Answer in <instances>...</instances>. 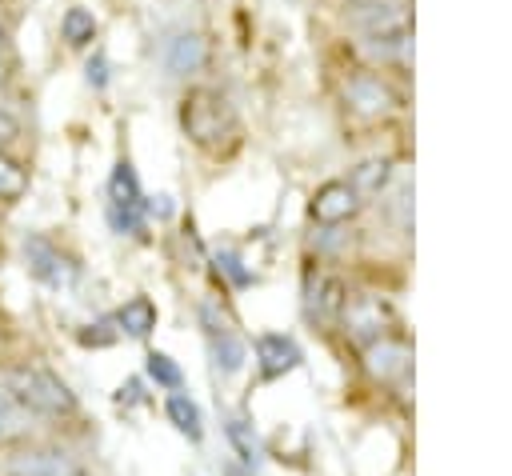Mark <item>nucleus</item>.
I'll return each instance as SVG.
<instances>
[{
	"label": "nucleus",
	"mask_w": 512,
	"mask_h": 476,
	"mask_svg": "<svg viewBox=\"0 0 512 476\" xmlns=\"http://www.w3.org/2000/svg\"><path fill=\"white\" fill-rule=\"evenodd\" d=\"M0 384H4L36 420H72V416L80 412L76 392H72L52 368H44V364H32V360L12 364V368L0 376Z\"/></svg>",
	"instance_id": "1"
},
{
	"label": "nucleus",
	"mask_w": 512,
	"mask_h": 476,
	"mask_svg": "<svg viewBox=\"0 0 512 476\" xmlns=\"http://www.w3.org/2000/svg\"><path fill=\"white\" fill-rule=\"evenodd\" d=\"M180 128L188 132L192 144L200 148H220L236 132V112L224 92L216 88H192L180 100Z\"/></svg>",
	"instance_id": "2"
},
{
	"label": "nucleus",
	"mask_w": 512,
	"mask_h": 476,
	"mask_svg": "<svg viewBox=\"0 0 512 476\" xmlns=\"http://www.w3.org/2000/svg\"><path fill=\"white\" fill-rule=\"evenodd\" d=\"M20 252H24V268H28V276L40 280V284L52 288V292L72 288L76 276H80V264H76L60 244H52L48 236H24Z\"/></svg>",
	"instance_id": "3"
},
{
	"label": "nucleus",
	"mask_w": 512,
	"mask_h": 476,
	"mask_svg": "<svg viewBox=\"0 0 512 476\" xmlns=\"http://www.w3.org/2000/svg\"><path fill=\"white\" fill-rule=\"evenodd\" d=\"M144 212H148V204H144L136 168L128 160H120L112 168V180H108V224L116 232L136 236V232H144Z\"/></svg>",
	"instance_id": "4"
},
{
	"label": "nucleus",
	"mask_w": 512,
	"mask_h": 476,
	"mask_svg": "<svg viewBox=\"0 0 512 476\" xmlns=\"http://www.w3.org/2000/svg\"><path fill=\"white\" fill-rule=\"evenodd\" d=\"M4 476H88V472L60 444H28L4 460Z\"/></svg>",
	"instance_id": "5"
},
{
	"label": "nucleus",
	"mask_w": 512,
	"mask_h": 476,
	"mask_svg": "<svg viewBox=\"0 0 512 476\" xmlns=\"http://www.w3.org/2000/svg\"><path fill=\"white\" fill-rule=\"evenodd\" d=\"M200 324H204V332H208V348H212V364H216V372H224V376L240 372L248 352H244L240 336L220 320V312H216L212 304H200Z\"/></svg>",
	"instance_id": "6"
},
{
	"label": "nucleus",
	"mask_w": 512,
	"mask_h": 476,
	"mask_svg": "<svg viewBox=\"0 0 512 476\" xmlns=\"http://www.w3.org/2000/svg\"><path fill=\"white\" fill-rule=\"evenodd\" d=\"M356 208H360V196L348 180H328L312 196V220L316 224H344L348 216H356Z\"/></svg>",
	"instance_id": "7"
},
{
	"label": "nucleus",
	"mask_w": 512,
	"mask_h": 476,
	"mask_svg": "<svg viewBox=\"0 0 512 476\" xmlns=\"http://www.w3.org/2000/svg\"><path fill=\"white\" fill-rule=\"evenodd\" d=\"M344 100H348L360 116H384V112L396 104L392 88H388L376 72H356V76H348V84H344Z\"/></svg>",
	"instance_id": "8"
},
{
	"label": "nucleus",
	"mask_w": 512,
	"mask_h": 476,
	"mask_svg": "<svg viewBox=\"0 0 512 476\" xmlns=\"http://www.w3.org/2000/svg\"><path fill=\"white\" fill-rule=\"evenodd\" d=\"M256 364H260V376L276 380V376H284L300 364V348H296L292 336L264 332V336H256Z\"/></svg>",
	"instance_id": "9"
},
{
	"label": "nucleus",
	"mask_w": 512,
	"mask_h": 476,
	"mask_svg": "<svg viewBox=\"0 0 512 476\" xmlns=\"http://www.w3.org/2000/svg\"><path fill=\"white\" fill-rule=\"evenodd\" d=\"M112 324H116V336L124 332V336H132V340H144V336L156 328V304H152L148 296H132V300H124V304L116 308Z\"/></svg>",
	"instance_id": "10"
},
{
	"label": "nucleus",
	"mask_w": 512,
	"mask_h": 476,
	"mask_svg": "<svg viewBox=\"0 0 512 476\" xmlns=\"http://www.w3.org/2000/svg\"><path fill=\"white\" fill-rule=\"evenodd\" d=\"M364 360H368V372L372 376H380V380H396L404 368H408V344L404 340H372L368 344V352H364Z\"/></svg>",
	"instance_id": "11"
},
{
	"label": "nucleus",
	"mask_w": 512,
	"mask_h": 476,
	"mask_svg": "<svg viewBox=\"0 0 512 476\" xmlns=\"http://www.w3.org/2000/svg\"><path fill=\"white\" fill-rule=\"evenodd\" d=\"M164 412H168V420H172V428H176L180 436H188V440H200V436H204V416H200V404H196L188 392H168Z\"/></svg>",
	"instance_id": "12"
},
{
	"label": "nucleus",
	"mask_w": 512,
	"mask_h": 476,
	"mask_svg": "<svg viewBox=\"0 0 512 476\" xmlns=\"http://www.w3.org/2000/svg\"><path fill=\"white\" fill-rule=\"evenodd\" d=\"M36 416L0 384V444H12V440H24L32 432Z\"/></svg>",
	"instance_id": "13"
},
{
	"label": "nucleus",
	"mask_w": 512,
	"mask_h": 476,
	"mask_svg": "<svg viewBox=\"0 0 512 476\" xmlns=\"http://www.w3.org/2000/svg\"><path fill=\"white\" fill-rule=\"evenodd\" d=\"M164 64H168V72H176V76L196 72V68L204 64V40H200V36H192V32H180L176 40H168Z\"/></svg>",
	"instance_id": "14"
},
{
	"label": "nucleus",
	"mask_w": 512,
	"mask_h": 476,
	"mask_svg": "<svg viewBox=\"0 0 512 476\" xmlns=\"http://www.w3.org/2000/svg\"><path fill=\"white\" fill-rule=\"evenodd\" d=\"M380 320H384V308H380V300H356V304H344V324L352 328V336H380L384 328H380Z\"/></svg>",
	"instance_id": "15"
},
{
	"label": "nucleus",
	"mask_w": 512,
	"mask_h": 476,
	"mask_svg": "<svg viewBox=\"0 0 512 476\" xmlns=\"http://www.w3.org/2000/svg\"><path fill=\"white\" fill-rule=\"evenodd\" d=\"M224 436L232 440V448H236V456L244 460V468H256V464H260V444H256V432H252V424H248V420L228 416Z\"/></svg>",
	"instance_id": "16"
},
{
	"label": "nucleus",
	"mask_w": 512,
	"mask_h": 476,
	"mask_svg": "<svg viewBox=\"0 0 512 476\" xmlns=\"http://www.w3.org/2000/svg\"><path fill=\"white\" fill-rule=\"evenodd\" d=\"M60 36H64V44H72V48L92 44V36H96V16H92L88 8H68L64 20H60Z\"/></svg>",
	"instance_id": "17"
},
{
	"label": "nucleus",
	"mask_w": 512,
	"mask_h": 476,
	"mask_svg": "<svg viewBox=\"0 0 512 476\" xmlns=\"http://www.w3.org/2000/svg\"><path fill=\"white\" fill-rule=\"evenodd\" d=\"M144 368H148V380H152L156 388L180 392V384H184V372L176 368V360H172L168 352H148V356H144Z\"/></svg>",
	"instance_id": "18"
},
{
	"label": "nucleus",
	"mask_w": 512,
	"mask_h": 476,
	"mask_svg": "<svg viewBox=\"0 0 512 476\" xmlns=\"http://www.w3.org/2000/svg\"><path fill=\"white\" fill-rule=\"evenodd\" d=\"M24 192H28V168L0 152V200L12 204V200H20Z\"/></svg>",
	"instance_id": "19"
},
{
	"label": "nucleus",
	"mask_w": 512,
	"mask_h": 476,
	"mask_svg": "<svg viewBox=\"0 0 512 476\" xmlns=\"http://www.w3.org/2000/svg\"><path fill=\"white\" fill-rule=\"evenodd\" d=\"M308 304H312V312H316L320 320L336 316V312L344 308V288H340V280H332V276L316 280V296H308Z\"/></svg>",
	"instance_id": "20"
},
{
	"label": "nucleus",
	"mask_w": 512,
	"mask_h": 476,
	"mask_svg": "<svg viewBox=\"0 0 512 476\" xmlns=\"http://www.w3.org/2000/svg\"><path fill=\"white\" fill-rule=\"evenodd\" d=\"M352 188H356V196L360 192H380L384 184H388V160H364V164H356V172H352V180H348Z\"/></svg>",
	"instance_id": "21"
},
{
	"label": "nucleus",
	"mask_w": 512,
	"mask_h": 476,
	"mask_svg": "<svg viewBox=\"0 0 512 476\" xmlns=\"http://www.w3.org/2000/svg\"><path fill=\"white\" fill-rule=\"evenodd\" d=\"M216 264H220V272H224V276H228V280H232L236 288L252 284V272H248V268L240 264V256H232V252H220V256H216Z\"/></svg>",
	"instance_id": "22"
},
{
	"label": "nucleus",
	"mask_w": 512,
	"mask_h": 476,
	"mask_svg": "<svg viewBox=\"0 0 512 476\" xmlns=\"http://www.w3.org/2000/svg\"><path fill=\"white\" fill-rule=\"evenodd\" d=\"M104 328H112V316H108V320H96V324H88V332H80V344H92V348H104V344H112V340H116V332H104Z\"/></svg>",
	"instance_id": "23"
},
{
	"label": "nucleus",
	"mask_w": 512,
	"mask_h": 476,
	"mask_svg": "<svg viewBox=\"0 0 512 476\" xmlns=\"http://www.w3.org/2000/svg\"><path fill=\"white\" fill-rule=\"evenodd\" d=\"M88 84H92V88H104V84H108V60H104L100 52L88 60Z\"/></svg>",
	"instance_id": "24"
},
{
	"label": "nucleus",
	"mask_w": 512,
	"mask_h": 476,
	"mask_svg": "<svg viewBox=\"0 0 512 476\" xmlns=\"http://www.w3.org/2000/svg\"><path fill=\"white\" fill-rule=\"evenodd\" d=\"M16 136H20V120H16L12 112H4V108H0V148H4V144H12Z\"/></svg>",
	"instance_id": "25"
},
{
	"label": "nucleus",
	"mask_w": 512,
	"mask_h": 476,
	"mask_svg": "<svg viewBox=\"0 0 512 476\" xmlns=\"http://www.w3.org/2000/svg\"><path fill=\"white\" fill-rule=\"evenodd\" d=\"M224 476H252V468H236V464H224Z\"/></svg>",
	"instance_id": "26"
},
{
	"label": "nucleus",
	"mask_w": 512,
	"mask_h": 476,
	"mask_svg": "<svg viewBox=\"0 0 512 476\" xmlns=\"http://www.w3.org/2000/svg\"><path fill=\"white\" fill-rule=\"evenodd\" d=\"M4 48H8V32H4V24H0V56H4Z\"/></svg>",
	"instance_id": "27"
},
{
	"label": "nucleus",
	"mask_w": 512,
	"mask_h": 476,
	"mask_svg": "<svg viewBox=\"0 0 512 476\" xmlns=\"http://www.w3.org/2000/svg\"><path fill=\"white\" fill-rule=\"evenodd\" d=\"M0 80H4V60H0Z\"/></svg>",
	"instance_id": "28"
}]
</instances>
